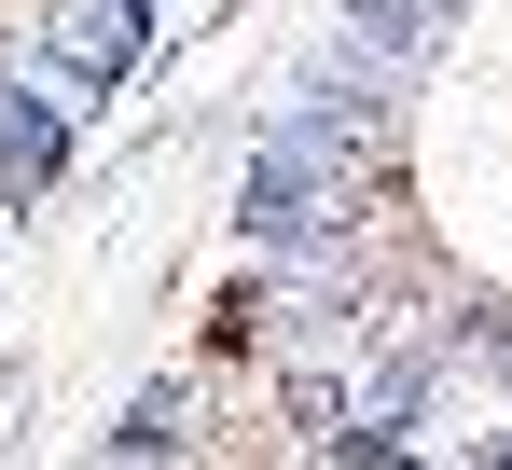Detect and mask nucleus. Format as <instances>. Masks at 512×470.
Here are the masks:
<instances>
[{"label": "nucleus", "instance_id": "nucleus-1", "mask_svg": "<svg viewBox=\"0 0 512 470\" xmlns=\"http://www.w3.org/2000/svg\"><path fill=\"white\" fill-rule=\"evenodd\" d=\"M70 111H84V83H70V70L0 83V208H28V194L56 180V153H70Z\"/></svg>", "mask_w": 512, "mask_h": 470}, {"label": "nucleus", "instance_id": "nucleus-2", "mask_svg": "<svg viewBox=\"0 0 512 470\" xmlns=\"http://www.w3.org/2000/svg\"><path fill=\"white\" fill-rule=\"evenodd\" d=\"M139 42H153V0H42V70H70V83L139 70Z\"/></svg>", "mask_w": 512, "mask_h": 470}, {"label": "nucleus", "instance_id": "nucleus-3", "mask_svg": "<svg viewBox=\"0 0 512 470\" xmlns=\"http://www.w3.org/2000/svg\"><path fill=\"white\" fill-rule=\"evenodd\" d=\"M429 14H443V0H346V28H360L374 56H416V42H429Z\"/></svg>", "mask_w": 512, "mask_h": 470}]
</instances>
